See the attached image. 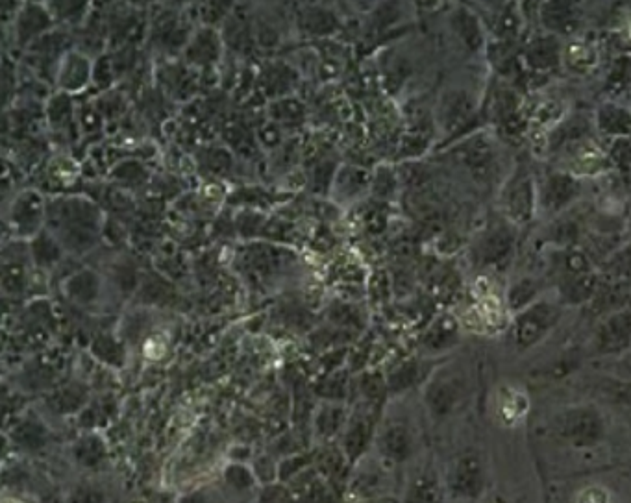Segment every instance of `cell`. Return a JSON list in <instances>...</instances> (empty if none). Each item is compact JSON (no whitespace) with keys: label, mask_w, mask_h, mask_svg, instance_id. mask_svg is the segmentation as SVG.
<instances>
[{"label":"cell","mask_w":631,"mask_h":503,"mask_svg":"<svg viewBox=\"0 0 631 503\" xmlns=\"http://www.w3.org/2000/svg\"><path fill=\"white\" fill-rule=\"evenodd\" d=\"M500 217L517 230L537 219V176L528 163H517L498 193Z\"/></svg>","instance_id":"obj_2"},{"label":"cell","mask_w":631,"mask_h":503,"mask_svg":"<svg viewBox=\"0 0 631 503\" xmlns=\"http://www.w3.org/2000/svg\"><path fill=\"white\" fill-rule=\"evenodd\" d=\"M371 503H396L395 500H378V502H371Z\"/></svg>","instance_id":"obj_43"},{"label":"cell","mask_w":631,"mask_h":503,"mask_svg":"<svg viewBox=\"0 0 631 503\" xmlns=\"http://www.w3.org/2000/svg\"><path fill=\"white\" fill-rule=\"evenodd\" d=\"M543 282H545L543 278H537L532 274H522L509 283L508 291H506V306H508L511 317L524 311L526 307L532 306L537 300H541L545 296V283Z\"/></svg>","instance_id":"obj_18"},{"label":"cell","mask_w":631,"mask_h":503,"mask_svg":"<svg viewBox=\"0 0 631 503\" xmlns=\"http://www.w3.org/2000/svg\"><path fill=\"white\" fill-rule=\"evenodd\" d=\"M376 446L385 459L395 463L406 461L413 450V435L408 424L400 420L384 422L376 433Z\"/></svg>","instance_id":"obj_16"},{"label":"cell","mask_w":631,"mask_h":503,"mask_svg":"<svg viewBox=\"0 0 631 503\" xmlns=\"http://www.w3.org/2000/svg\"><path fill=\"white\" fill-rule=\"evenodd\" d=\"M459 341L458 320L450 315H443L428 328L422 339V348L428 354H443Z\"/></svg>","instance_id":"obj_24"},{"label":"cell","mask_w":631,"mask_h":503,"mask_svg":"<svg viewBox=\"0 0 631 503\" xmlns=\"http://www.w3.org/2000/svg\"><path fill=\"white\" fill-rule=\"evenodd\" d=\"M73 455L78 465L86 468L97 467L106 457V446L97 435H86L73 446Z\"/></svg>","instance_id":"obj_29"},{"label":"cell","mask_w":631,"mask_h":503,"mask_svg":"<svg viewBox=\"0 0 631 503\" xmlns=\"http://www.w3.org/2000/svg\"><path fill=\"white\" fill-rule=\"evenodd\" d=\"M565 309L556 296H543L535 304L511 317L506 341L517 352H528L548 339L565 315Z\"/></svg>","instance_id":"obj_1"},{"label":"cell","mask_w":631,"mask_h":503,"mask_svg":"<svg viewBox=\"0 0 631 503\" xmlns=\"http://www.w3.org/2000/svg\"><path fill=\"white\" fill-rule=\"evenodd\" d=\"M50 17L47 8L39 6H25V10L19 13L17 19V37L21 43L39 36L45 28H49Z\"/></svg>","instance_id":"obj_28"},{"label":"cell","mask_w":631,"mask_h":503,"mask_svg":"<svg viewBox=\"0 0 631 503\" xmlns=\"http://www.w3.org/2000/svg\"><path fill=\"white\" fill-rule=\"evenodd\" d=\"M52 222L58 228V243L67 250L82 254L97 241L99 213L84 200H63L52 209Z\"/></svg>","instance_id":"obj_3"},{"label":"cell","mask_w":631,"mask_h":503,"mask_svg":"<svg viewBox=\"0 0 631 503\" xmlns=\"http://www.w3.org/2000/svg\"><path fill=\"white\" fill-rule=\"evenodd\" d=\"M600 287H602V278L598 270H593L582 276H574L569 280L556 283L552 289H554V296L563 306L578 307L593 302L596 295L600 293Z\"/></svg>","instance_id":"obj_17"},{"label":"cell","mask_w":631,"mask_h":503,"mask_svg":"<svg viewBox=\"0 0 631 503\" xmlns=\"http://www.w3.org/2000/svg\"><path fill=\"white\" fill-rule=\"evenodd\" d=\"M254 483H256V474L252 472V468L239 465V463H232L224 468V485L228 487V491L247 494V492H252Z\"/></svg>","instance_id":"obj_31"},{"label":"cell","mask_w":631,"mask_h":503,"mask_svg":"<svg viewBox=\"0 0 631 503\" xmlns=\"http://www.w3.org/2000/svg\"><path fill=\"white\" fill-rule=\"evenodd\" d=\"M47 439V431L43 426H39L38 422L30 420L25 422L17 428V441L19 446H25V448H38Z\"/></svg>","instance_id":"obj_36"},{"label":"cell","mask_w":631,"mask_h":503,"mask_svg":"<svg viewBox=\"0 0 631 503\" xmlns=\"http://www.w3.org/2000/svg\"><path fill=\"white\" fill-rule=\"evenodd\" d=\"M104 502V492L100 491V487L95 485H78L73 494H71V500L69 503H102Z\"/></svg>","instance_id":"obj_39"},{"label":"cell","mask_w":631,"mask_h":503,"mask_svg":"<svg viewBox=\"0 0 631 503\" xmlns=\"http://www.w3.org/2000/svg\"><path fill=\"white\" fill-rule=\"evenodd\" d=\"M347 422V409L339 400H326L324 404L319 405V409L315 411L311 420L315 437L322 441H330L337 435H341Z\"/></svg>","instance_id":"obj_20"},{"label":"cell","mask_w":631,"mask_h":503,"mask_svg":"<svg viewBox=\"0 0 631 503\" xmlns=\"http://www.w3.org/2000/svg\"><path fill=\"white\" fill-rule=\"evenodd\" d=\"M463 394V383L459 380L458 374H435L434 380L428 381L424 400L434 417H446L450 415L456 405L461 400Z\"/></svg>","instance_id":"obj_13"},{"label":"cell","mask_w":631,"mask_h":503,"mask_svg":"<svg viewBox=\"0 0 631 503\" xmlns=\"http://www.w3.org/2000/svg\"><path fill=\"white\" fill-rule=\"evenodd\" d=\"M611 369H613V376H615V378L631 381V350L628 354L613 359Z\"/></svg>","instance_id":"obj_40"},{"label":"cell","mask_w":631,"mask_h":503,"mask_svg":"<svg viewBox=\"0 0 631 503\" xmlns=\"http://www.w3.org/2000/svg\"><path fill=\"white\" fill-rule=\"evenodd\" d=\"M594 130L598 139L615 143L631 139V106L620 100L606 99L593 111Z\"/></svg>","instance_id":"obj_11"},{"label":"cell","mask_w":631,"mask_h":503,"mask_svg":"<svg viewBox=\"0 0 631 503\" xmlns=\"http://www.w3.org/2000/svg\"><path fill=\"white\" fill-rule=\"evenodd\" d=\"M217 52H219L217 37L213 36L208 30H204V32L197 34L195 39L191 41V47H189V62H213V58L217 56Z\"/></svg>","instance_id":"obj_32"},{"label":"cell","mask_w":631,"mask_h":503,"mask_svg":"<svg viewBox=\"0 0 631 503\" xmlns=\"http://www.w3.org/2000/svg\"><path fill=\"white\" fill-rule=\"evenodd\" d=\"M374 433V420L369 407H363L348 417L347 426L341 433V452L348 461H359L367 450Z\"/></svg>","instance_id":"obj_14"},{"label":"cell","mask_w":631,"mask_h":503,"mask_svg":"<svg viewBox=\"0 0 631 503\" xmlns=\"http://www.w3.org/2000/svg\"><path fill=\"white\" fill-rule=\"evenodd\" d=\"M631 54H617L604 76V93L607 99L619 100L620 95L630 93Z\"/></svg>","instance_id":"obj_25"},{"label":"cell","mask_w":631,"mask_h":503,"mask_svg":"<svg viewBox=\"0 0 631 503\" xmlns=\"http://www.w3.org/2000/svg\"><path fill=\"white\" fill-rule=\"evenodd\" d=\"M56 74L58 86L62 87L63 91H80L91 80L93 69L86 56L78 52H69L58 62Z\"/></svg>","instance_id":"obj_21"},{"label":"cell","mask_w":631,"mask_h":503,"mask_svg":"<svg viewBox=\"0 0 631 503\" xmlns=\"http://www.w3.org/2000/svg\"><path fill=\"white\" fill-rule=\"evenodd\" d=\"M628 95H630V106H631V87H630V93H628Z\"/></svg>","instance_id":"obj_44"},{"label":"cell","mask_w":631,"mask_h":503,"mask_svg":"<svg viewBox=\"0 0 631 503\" xmlns=\"http://www.w3.org/2000/svg\"><path fill=\"white\" fill-rule=\"evenodd\" d=\"M482 481V468L476 459H461L450 478L454 491L463 496L478 494L482 489Z\"/></svg>","instance_id":"obj_26"},{"label":"cell","mask_w":631,"mask_h":503,"mask_svg":"<svg viewBox=\"0 0 631 503\" xmlns=\"http://www.w3.org/2000/svg\"><path fill=\"white\" fill-rule=\"evenodd\" d=\"M563 47V39L539 30L526 39L520 50L519 62L526 73L546 76L563 67Z\"/></svg>","instance_id":"obj_8"},{"label":"cell","mask_w":631,"mask_h":503,"mask_svg":"<svg viewBox=\"0 0 631 503\" xmlns=\"http://www.w3.org/2000/svg\"><path fill=\"white\" fill-rule=\"evenodd\" d=\"M84 402V394L80 393V391H71V389H63V391H58L56 396L50 400V404L52 407L60 413H71V411H76L78 409V405Z\"/></svg>","instance_id":"obj_37"},{"label":"cell","mask_w":631,"mask_h":503,"mask_svg":"<svg viewBox=\"0 0 631 503\" xmlns=\"http://www.w3.org/2000/svg\"><path fill=\"white\" fill-rule=\"evenodd\" d=\"M448 25L465 49L471 54H482L487 45V26L480 13L474 12L471 6L458 4L448 15Z\"/></svg>","instance_id":"obj_12"},{"label":"cell","mask_w":631,"mask_h":503,"mask_svg":"<svg viewBox=\"0 0 631 503\" xmlns=\"http://www.w3.org/2000/svg\"><path fill=\"white\" fill-rule=\"evenodd\" d=\"M339 180V195L341 198H354L358 197L359 191L367 185V180H365V174L361 171H356V169H343V171H339V176H337Z\"/></svg>","instance_id":"obj_35"},{"label":"cell","mask_w":631,"mask_h":503,"mask_svg":"<svg viewBox=\"0 0 631 503\" xmlns=\"http://www.w3.org/2000/svg\"><path fill=\"white\" fill-rule=\"evenodd\" d=\"M517 245V228L506 219L491 222L472 246V258L482 269H504Z\"/></svg>","instance_id":"obj_6"},{"label":"cell","mask_w":631,"mask_h":503,"mask_svg":"<svg viewBox=\"0 0 631 503\" xmlns=\"http://www.w3.org/2000/svg\"><path fill=\"white\" fill-rule=\"evenodd\" d=\"M583 228L569 213L548 221L545 241L548 248H578L582 243Z\"/></svg>","instance_id":"obj_23"},{"label":"cell","mask_w":631,"mask_h":503,"mask_svg":"<svg viewBox=\"0 0 631 503\" xmlns=\"http://www.w3.org/2000/svg\"><path fill=\"white\" fill-rule=\"evenodd\" d=\"M600 65V45L591 37L569 39L563 47V69L574 76H587Z\"/></svg>","instance_id":"obj_15"},{"label":"cell","mask_w":631,"mask_h":503,"mask_svg":"<svg viewBox=\"0 0 631 503\" xmlns=\"http://www.w3.org/2000/svg\"><path fill=\"white\" fill-rule=\"evenodd\" d=\"M585 180L561 171L556 167L546 169L537 176V217L546 222L569 213L583 197Z\"/></svg>","instance_id":"obj_4"},{"label":"cell","mask_w":631,"mask_h":503,"mask_svg":"<svg viewBox=\"0 0 631 503\" xmlns=\"http://www.w3.org/2000/svg\"><path fill=\"white\" fill-rule=\"evenodd\" d=\"M609 502V498H607L606 491L604 489H600V487H591V489H587V491H583L580 494V500L578 503H607Z\"/></svg>","instance_id":"obj_42"},{"label":"cell","mask_w":631,"mask_h":503,"mask_svg":"<svg viewBox=\"0 0 631 503\" xmlns=\"http://www.w3.org/2000/svg\"><path fill=\"white\" fill-rule=\"evenodd\" d=\"M607 154H609V160L613 163V167L631 169V139L609 143Z\"/></svg>","instance_id":"obj_38"},{"label":"cell","mask_w":631,"mask_h":503,"mask_svg":"<svg viewBox=\"0 0 631 503\" xmlns=\"http://www.w3.org/2000/svg\"><path fill=\"white\" fill-rule=\"evenodd\" d=\"M559 433L574 446H593L604 435V420L591 405H576L557 422Z\"/></svg>","instance_id":"obj_9"},{"label":"cell","mask_w":631,"mask_h":503,"mask_svg":"<svg viewBox=\"0 0 631 503\" xmlns=\"http://www.w3.org/2000/svg\"><path fill=\"white\" fill-rule=\"evenodd\" d=\"M631 350V306L602 315L589 339L591 356L617 359Z\"/></svg>","instance_id":"obj_5"},{"label":"cell","mask_w":631,"mask_h":503,"mask_svg":"<svg viewBox=\"0 0 631 503\" xmlns=\"http://www.w3.org/2000/svg\"><path fill=\"white\" fill-rule=\"evenodd\" d=\"M537 23L546 34L559 37V39H574L582 36L585 26V10L578 2H541L535 4Z\"/></svg>","instance_id":"obj_7"},{"label":"cell","mask_w":631,"mask_h":503,"mask_svg":"<svg viewBox=\"0 0 631 503\" xmlns=\"http://www.w3.org/2000/svg\"><path fill=\"white\" fill-rule=\"evenodd\" d=\"M600 394L607 398L613 404L622 405V407H631V381L620 380V378H606L600 380Z\"/></svg>","instance_id":"obj_33"},{"label":"cell","mask_w":631,"mask_h":503,"mask_svg":"<svg viewBox=\"0 0 631 503\" xmlns=\"http://www.w3.org/2000/svg\"><path fill=\"white\" fill-rule=\"evenodd\" d=\"M421 365L417 363V361H408V363H404L402 367H398V369L391 374V380H389V387L393 389V391H406L409 387H413L417 381H419V376H421Z\"/></svg>","instance_id":"obj_34"},{"label":"cell","mask_w":631,"mask_h":503,"mask_svg":"<svg viewBox=\"0 0 631 503\" xmlns=\"http://www.w3.org/2000/svg\"><path fill=\"white\" fill-rule=\"evenodd\" d=\"M178 503H215V492L208 491V489L189 492L186 496H182Z\"/></svg>","instance_id":"obj_41"},{"label":"cell","mask_w":631,"mask_h":503,"mask_svg":"<svg viewBox=\"0 0 631 503\" xmlns=\"http://www.w3.org/2000/svg\"><path fill=\"white\" fill-rule=\"evenodd\" d=\"M476 115V100L465 89H448L437 102L435 121L445 134H458Z\"/></svg>","instance_id":"obj_10"},{"label":"cell","mask_w":631,"mask_h":503,"mask_svg":"<svg viewBox=\"0 0 631 503\" xmlns=\"http://www.w3.org/2000/svg\"><path fill=\"white\" fill-rule=\"evenodd\" d=\"M65 289H67L69 298L76 304H80V306L95 304L100 295L99 276L95 272H89V270L78 272L67 282Z\"/></svg>","instance_id":"obj_27"},{"label":"cell","mask_w":631,"mask_h":503,"mask_svg":"<svg viewBox=\"0 0 631 503\" xmlns=\"http://www.w3.org/2000/svg\"><path fill=\"white\" fill-rule=\"evenodd\" d=\"M63 246L58 243L54 235H39L38 239L32 243V256L41 267L52 269L60 258H62Z\"/></svg>","instance_id":"obj_30"},{"label":"cell","mask_w":631,"mask_h":503,"mask_svg":"<svg viewBox=\"0 0 631 503\" xmlns=\"http://www.w3.org/2000/svg\"><path fill=\"white\" fill-rule=\"evenodd\" d=\"M45 215V208L41 206V198L32 191H26L13 202L12 221L17 232L34 234Z\"/></svg>","instance_id":"obj_22"},{"label":"cell","mask_w":631,"mask_h":503,"mask_svg":"<svg viewBox=\"0 0 631 503\" xmlns=\"http://www.w3.org/2000/svg\"><path fill=\"white\" fill-rule=\"evenodd\" d=\"M459 158L474 178H487V174L493 169L495 148L485 135H474L459 150Z\"/></svg>","instance_id":"obj_19"}]
</instances>
